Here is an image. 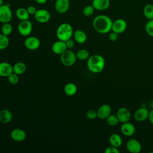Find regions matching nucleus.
<instances>
[{
  "mask_svg": "<svg viewBox=\"0 0 153 153\" xmlns=\"http://www.w3.org/2000/svg\"><path fill=\"white\" fill-rule=\"evenodd\" d=\"M24 44L27 49L30 50H35L39 47L41 42L37 37L31 36L26 38L25 40Z\"/></svg>",
  "mask_w": 153,
  "mask_h": 153,
  "instance_id": "11",
  "label": "nucleus"
},
{
  "mask_svg": "<svg viewBox=\"0 0 153 153\" xmlns=\"http://www.w3.org/2000/svg\"><path fill=\"white\" fill-rule=\"evenodd\" d=\"M26 10H27L28 13H29L30 15H34L35 13H36V10H37L36 9V8H35L34 6H33V5H29V6H28V7H27Z\"/></svg>",
  "mask_w": 153,
  "mask_h": 153,
  "instance_id": "38",
  "label": "nucleus"
},
{
  "mask_svg": "<svg viewBox=\"0 0 153 153\" xmlns=\"http://www.w3.org/2000/svg\"><path fill=\"white\" fill-rule=\"evenodd\" d=\"M143 13L148 20L153 19V5L148 4L145 5L143 9Z\"/></svg>",
  "mask_w": 153,
  "mask_h": 153,
  "instance_id": "26",
  "label": "nucleus"
},
{
  "mask_svg": "<svg viewBox=\"0 0 153 153\" xmlns=\"http://www.w3.org/2000/svg\"><path fill=\"white\" fill-rule=\"evenodd\" d=\"M75 54H76V59L80 60H87L90 57L89 51L86 49L79 50Z\"/></svg>",
  "mask_w": 153,
  "mask_h": 153,
  "instance_id": "27",
  "label": "nucleus"
},
{
  "mask_svg": "<svg viewBox=\"0 0 153 153\" xmlns=\"http://www.w3.org/2000/svg\"><path fill=\"white\" fill-rule=\"evenodd\" d=\"M136 131V128L134 124L130 121L122 123L121 126V132L123 135L127 137L133 136Z\"/></svg>",
  "mask_w": 153,
  "mask_h": 153,
  "instance_id": "13",
  "label": "nucleus"
},
{
  "mask_svg": "<svg viewBox=\"0 0 153 153\" xmlns=\"http://www.w3.org/2000/svg\"><path fill=\"white\" fill-rule=\"evenodd\" d=\"M16 15L17 17L20 20H29L30 14L28 13L26 8L20 7L17 9L16 11Z\"/></svg>",
  "mask_w": 153,
  "mask_h": 153,
  "instance_id": "24",
  "label": "nucleus"
},
{
  "mask_svg": "<svg viewBox=\"0 0 153 153\" xmlns=\"http://www.w3.org/2000/svg\"><path fill=\"white\" fill-rule=\"evenodd\" d=\"M105 153H119L120 151L118 149V148L111 145L106 148V149L105 150Z\"/></svg>",
  "mask_w": 153,
  "mask_h": 153,
  "instance_id": "35",
  "label": "nucleus"
},
{
  "mask_svg": "<svg viewBox=\"0 0 153 153\" xmlns=\"http://www.w3.org/2000/svg\"><path fill=\"white\" fill-rule=\"evenodd\" d=\"M52 51L56 54L60 55L66 50H67L65 42L59 40L54 42L52 45Z\"/></svg>",
  "mask_w": 153,
  "mask_h": 153,
  "instance_id": "19",
  "label": "nucleus"
},
{
  "mask_svg": "<svg viewBox=\"0 0 153 153\" xmlns=\"http://www.w3.org/2000/svg\"><path fill=\"white\" fill-rule=\"evenodd\" d=\"M10 137L14 141L22 142L26 139V133L23 129L14 128L11 131Z\"/></svg>",
  "mask_w": 153,
  "mask_h": 153,
  "instance_id": "15",
  "label": "nucleus"
},
{
  "mask_svg": "<svg viewBox=\"0 0 153 153\" xmlns=\"http://www.w3.org/2000/svg\"><path fill=\"white\" fill-rule=\"evenodd\" d=\"M111 107L108 104L102 105L97 111V117L101 120L106 119L111 114Z\"/></svg>",
  "mask_w": 153,
  "mask_h": 153,
  "instance_id": "16",
  "label": "nucleus"
},
{
  "mask_svg": "<svg viewBox=\"0 0 153 153\" xmlns=\"http://www.w3.org/2000/svg\"><path fill=\"white\" fill-rule=\"evenodd\" d=\"M73 35L75 41L78 44H84L87 41V35L83 30H76Z\"/></svg>",
  "mask_w": 153,
  "mask_h": 153,
  "instance_id": "21",
  "label": "nucleus"
},
{
  "mask_svg": "<svg viewBox=\"0 0 153 153\" xmlns=\"http://www.w3.org/2000/svg\"><path fill=\"white\" fill-rule=\"evenodd\" d=\"M145 29L146 33L149 36L153 37V19L148 20L145 24Z\"/></svg>",
  "mask_w": 153,
  "mask_h": 153,
  "instance_id": "31",
  "label": "nucleus"
},
{
  "mask_svg": "<svg viewBox=\"0 0 153 153\" xmlns=\"http://www.w3.org/2000/svg\"><path fill=\"white\" fill-rule=\"evenodd\" d=\"M7 78L9 82L11 84H16L19 81V75L14 72L11 73Z\"/></svg>",
  "mask_w": 153,
  "mask_h": 153,
  "instance_id": "33",
  "label": "nucleus"
},
{
  "mask_svg": "<svg viewBox=\"0 0 153 153\" xmlns=\"http://www.w3.org/2000/svg\"><path fill=\"white\" fill-rule=\"evenodd\" d=\"M33 16L35 19L38 22L41 23L48 22L51 18V14L50 12L45 9L37 10Z\"/></svg>",
  "mask_w": 153,
  "mask_h": 153,
  "instance_id": "7",
  "label": "nucleus"
},
{
  "mask_svg": "<svg viewBox=\"0 0 153 153\" xmlns=\"http://www.w3.org/2000/svg\"><path fill=\"white\" fill-rule=\"evenodd\" d=\"M105 120L107 124L110 126H115L120 123L117 116L111 114Z\"/></svg>",
  "mask_w": 153,
  "mask_h": 153,
  "instance_id": "28",
  "label": "nucleus"
},
{
  "mask_svg": "<svg viewBox=\"0 0 153 153\" xmlns=\"http://www.w3.org/2000/svg\"><path fill=\"white\" fill-rule=\"evenodd\" d=\"M49 1H56V0H49Z\"/></svg>",
  "mask_w": 153,
  "mask_h": 153,
  "instance_id": "43",
  "label": "nucleus"
},
{
  "mask_svg": "<svg viewBox=\"0 0 153 153\" xmlns=\"http://www.w3.org/2000/svg\"><path fill=\"white\" fill-rule=\"evenodd\" d=\"M32 30V23L29 20H21L18 25V32L23 36L30 35Z\"/></svg>",
  "mask_w": 153,
  "mask_h": 153,
  "instance_id": "6",
  "label": "nucleus"
},
{
  "mask_svg": "<svg viewBox=\"0 0 153 153\" xmlns=\"http://www.w3.org/2000/svg\"><path fill=\"white\" fill-rule=\"evenodd\" d=\"M36 3L39 4H44L47 2V0H34Z\"/></svg>",
  "mask_w": 153,
  "mask_h": 153,
  "instance_id": "40",
  "label": "nucleus"
},
{
  "mask_svg": "<svg viewBox=\"0 0 153 153\" xmlns=\"http://www.w3.org/2000/svg\"><path fill=\"white\" fill-rule=\"evenodd\" d=\"M86 117L90 120H94L97 117V111L94 109H88L86 112Z\"/></svg>",
  "mask_w": 153,
  "mask_h": 153,
  "instance_id": "34",
  "label": "nucleus"
},
{
  "mask_svg": "<svg viewBox=\"0 0 153 153\" xmlns=\"http://www.w3.org/2000/svg\"><path fill=\"white\" fill-rule=\"evenodd\" d=\"M13 114L8 109H2L0 111V123L7 124L10 123L13 120Z\"/></svg>",
  "mask_w": 153,
  "mask_h": 153,
  "instance_id": "20",
  "label": "nucleus"
},
{
  "mask_svg": "<svg viewBox=\"0 0 153 153\" xmlns=\"http://www.w3.org/2000/svg\"><path fill=\"white\" fill-rule=\"evenodd\" d=\"M95 10L105 11L110 6V0H93L91 4Z\"/></svg>",
  "mask_w": 153,
  "mask_h": 153,
  "instance_id": "18",
  "label": "nucleus"
},
{
  "mask_svg": "<svg viewBox=\"0 0 153 153\" xmlns=\"http://www.w3.org/2000/svg\"><path fill=\"white\" fill-rule=\"evenodd\" d=\"M118 38V33L117 32H115L114 31H112L109 34V39L111 41H115Z\"/></svg>",
  "mask_w": 153,
  "mask_h": 153,
  "instance_id": "36",
  "label": "nucleus"
},
{
  "mask_svg": "<svg viewBox=\"0 0 153 153\" xmlns=\"http://www.w3.org/2000/svg\"><path fill=\"white\" fill-rule=\"evenodd\" d=\"M149 111L145 107H141L136 110L134 114V118L136 121L142 122L148 119Z\"/></svg>",
  "mask_w": 153,
  "mask_h": 153,
  "instance_id": "12",
  "label": "nucleus"
},
{
  "mask_svg": "<svg viewBox=\"0 0 153 153\" xmlns=\"http://www.w3.org/2000/svg\"><path fill=\"white\" fill-rule=\"evenodd\" d=\"M4 4V0H0V6Z\"/></svg>",
  "mask_w": 153,
  "mask_h": 153,
  "instance_id": "41",
  "label": "nucleus"
},
{
  "mask_svg": "<svg viewBox=\"0 0 153 153\" xmlns=\"http://www.w3.org/2000/svg\"><path fill=\"white\" fill-rule=\"evenodd\" d=\"M13 72L18 75L24 74L26 70V65L23 62H17L13 66Z\"/></svg>",
  "mask_w": 153,
  "mask_h": 153,
  "instance_id": "23",
  "label": "nucleus"
},
{
  "mask_svg": "<svg viewBox=\"0 0 153 153\" xmlns=\"http://www.w3.org/2000/svg\"><path fill=\"white\" fill-rule=\"evenodd\" d=\"M152 108H153V100L152 102Z\"/></svg>",
  "mask_w": 153,
  "mask_h": 153,
  "instance_id": "42",
  "label": "nucleus"
},
{
  "mask_svg": "<svg viewBox=\"0 0 153 153\" xmlns=\"http://www.w3.org/2000/svg\"><path fill=\"white\" fill-rule=\"evenodd\" d=\"M74 34V30L72 26L68 23L60 24L56 30V36L59 40L66 41L71 38Z\"/></svg>",
  "mask_w": 153,
  "mask_h": 153,
  "instance_id": "3",
  "label": "nucleus"
},
{
  "mask_svg": "<svg viewBox=\"0 0 153 153\" xmlns=\"http://www.w3.org/2000/svg\"><path fill=\"white\" fill-rule=\"evenodd\" d=\"M13 17L12 11L10 6L7 4H2L0 6V22L9 23Z\"/></svg>",
  "mask_w": 153,
  "mask_h": 153,
  "instance_id": "5",
  "label": "nucleus"
},
{
  "mask_svg": "<svg viewBox=\"0 0 153 153\" xmlns=\"http://www.w3.org/2000/svg\"><path fill=\"white\" fill-rule=\"evenodd\" d=\"M64 91L68 96H74L77 91V87L74 83L69 82L65 85L64 87Z\"/></svg>",
  "mask_w": 153,
  "mask_h": 153,
  "instance_id": "25",
  "label": "nucleus"
},
{
  "mask_svg": "<svg viewBox=\"0 0 153 153\" xmlns=\"http://www.w3.org/2000/svg\"><path fill=\"white\" fill-rule=\"evenodd\" d=\"M109 142L111 145L119 148L123 143V140L121 136L117 133H112L109 138Z\"/></svg>",
  "mask_w": 153,
  "mask_h": 153,
  "instance_id": "22",
  "label": "nucleus"
},
{
  "mask_svg": "<svg viewBox=\"0 0 153 153\" xmlns=\"http://www.w3.org/2000/svg\"><path fill=\"white\" fill-rule=\"evenodd\" d=\"M87 65L90 72L98 74L103 70L105 66V60L102 56L93 54L87 59Z\"/></svg>",
  "mask_w": 153,
  "mask_h": 153,
  "instance_id": "2",
  "label": "nucleus"
},
{
  "mask_svg": "<svg viewBox=\"0 0 153 153\" xmlns=\"http://www.w3.org/2000/svg\"><path fill=\"white\" fill-rule=\"evenodd\" d=\"M54 7L59 13H65L70 7L69 0H56Z\"/></svg>",
  "mask_w": 153,
  "mask_h": 153,
  "instance_id": "14",
  "label": "nucleus"
},
{
  "mask_svg": "<svg viewBox=\"0 0 153 153\" xmlns=\"http://www.w3.org/2000/svg\"><path fill=\"white\" fill-rule=\"evenodd\" d=\"M116 115L117 116L120 123H124L130 121L131 115L130 110L128 108L121 107L118 109Z\"/></svg>",
  "mask_w": 153,
  "mask_h": 153,
  "instance_id": "9",
  "label": "nucleus"
},
{
  "mask_svg": "<svg viewBox=\"0 0 153 153\" xmlns=\"http://www.w3.org/2000/svg\"><path fill=\"white\" fill-rule=\"evenodd\" d=\"M126 148L131 153H139L142 150V145L136 139H130L126 143Z\"/></svg>",
  "mask_w": 153,
  "mask_h": 153,
  "instance_id": "8",
  "label": "nucleus"
},
{
  "mask_svg": "<svg viewBox=\"0 0 153 153\" xmlns=\"http://www.w3.org/2000/svg\"><path fill=\"white\" fill-rule=\"evenodd\" d=\"M148 120H149V122L153 125V108L149 112Z\"/></svg>",
  "mask_w": 153,
  "mask_h": 153,
  "instance_id": "39",
  "label": "nucleus"
},
{
  "mask_svg": "<svg viewBox=\"0 0 153 153\" xmlns=\"http://www.w3.org/2000/svg\"><path fill=\"white\" fill-rule=\"evenodd\" d=\"M60 59L62 63L66 66H71L74 65L77 59L76 54L69 49L66 50L60 54Z\"/></svg>",
  "mask_w": 153,
  "mask_h": 153,
  "instance_id": "4",
  "label": "nucleus"
},
{
  "mask_svg": "<svg viewBox=\"0 0 153 153\" xmlns=\"http://www.w3.org/2000/svg\"><path fill=\"white\" fill-rule=\"evenodd\" d=\"M1 33L6 36L10 35L13 31L12 25L9 23H4L1 26Z\"/></svg>",
  "mask_w": 153,
  "mask_h": 153,
  "instance_id": "30",
  "label": "nucleus"
},
{
  "mask_svg": "<svg viewBox=\"0 0 153 153\" xmlns=\"http://www.w3.org/2000/svg\"><path fill=\"white\" fill-rule=\"evenodd\" d=\"M13 72V66L6 62L0 63V76L2 77H8Z\"/></svg>",
  "mask_w": 153,
  "mask_h": 153,
  "instance_id": "17",
  "label": "nucleus"
},
{
  "mask_svg": "<svg viewBox=\"0 0 153 153\" xmlns=\"http://www.w3.org/2000/svg\"><path fill=\"white\" fill-rule=\"evenodd\" d=\"M127 27L126 21L123 19H118L112 23V31L117 32V33H122L124 32Z\"/></svg>",
  "mask_w": 153,
  "mask_h": 153,
  "instance_id": "10",
  "label": "nucleus"
},
{
  "mask_svg": "<svg viewBox=\"0 0 153 153\" xmlns=\"http://www.w3.org/2000/svg\"><path fill=\"white\" fill-rule=\"evenodd\" d=\"M65 42V44H66V48L67 49H69V50H71L72 49L74 45H75V43H74V41L72 39H69L68 40H66Z\"/></svg>",
  "mask_w": 153,
  "mask_h": 153,
  "instance_id": "37",
  "label": "nucleus"
},
{
  "mask_svg": "<svg viewBox=\"0 0 153 153\" xmlns=\"http://www.w3.org/2000/svg\"><path fill=\"white\" fill-rule=\"evenodd\" d=\"M113 21L111 18L106 15H99L93 20V27L95 31L99 33L105 34L112 30Z\"/></svg>",
  "mask_w": 153,
  "mask_h": 153,
  "instance_id": "1",
  "label": "nucleus"
},
{
  "mask_svg": "<svg viewBox=\"0 0 153 153\" xmlns=\"http://www.w3.org/2000/svg\"><path fill=\"white\" fill-rule=\"evenodd\" d=\"M94 8L93 7V6L92 5H86L82 10V13L83 14L86 16V17H89L91 16L94 11Z\"/></svg>",
  "mask_w": 153,
  "mask_h": 153,
  "instance_id": "32",
  "label": "nucleus"
},
{
  "mask_svg": "<svg viewBox=\"0 0 153 153\" xmlns=\"http://www.w3.org/2000/svg\"><path fill=\"white\" fill-rule=\"evenodd\" d=\"M152 1H153V0H152Z\"/></svg>",
  "mask_w": 153,
  "mask_h": 153,
  "instance_id": "44",
  "label": "nucleus"
},
{
  "mask_svg": "<svg viewBox=\"0 0 153 153\" xmlns=\"http://www.w3.org/2000/svg\"><path fill=\"white\" fill-rule=\"evenodd\" d=\"M9 45V39L8 36H6L2 33H0V50L6 49Z\"/></svg>",
  "mask_w": 153,
  "mask_h": 153,
  "instance_id": "29",
  "label": "nucleus"
}]
</instances>
